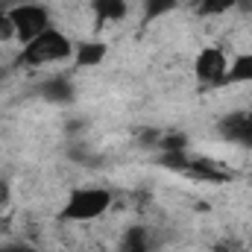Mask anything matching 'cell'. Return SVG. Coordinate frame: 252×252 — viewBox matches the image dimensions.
Returning a JSON list of instances; mask_svg holds the SVG:
<instances>
[{
  "label": "cell",
  "instance_id": "15",
  "mask_svg": "<svg viewBox=\"0 0 252 252\" xmlns=\"http://www.w3.org/2000/svg\"><path fill=\"white\" fill-rule=\"evenodd\" d=\"M226 252H250V250H241V247H235V250H226Z\"/></svg>",
  "mask_w": 252,
  "mask_h": 252
},
{
  "label": "cell",
  "instance_id": "4",
  "mask_svg": "<svg viewBox=\"0 0 252 252\" xmlns=\"http://www.w3.org/2000/svg\"><path fill=\"white\" fill-rule=\"evenodd\" d=\"M229 59L220 47H205L199 56H196V79L202 85H226V76H229Z\"/></svg>",
  "mask_w": 252,
  "mask_h": 252
},
{
  "label": "cell",
  "instance_id": "2",
  "mask_svg": "<svg viewBox=\"0 0 252 252\" xmlns=\"http://www.w3.org/2000/svg\"><path fill=\"white\" fill-rule=\"evenodd\" d=\"M73 44L70 38L59 30H44L41 35H35L32 41H27L21 47V62L24 64H53V62H67L73 56Z\"/></svg>",
  "mask_w": 252,
  "mask_h": 252
},
{
  "label": "cell",
  "instance_id": "11",
  "mask_svg": "<svg viewBox=\"0 0 252 252\" xmlns=\"http://www.w3.org/2000/svg\"><path fill=\"white\" fill-rule=\"evenodd\" d=\"M241 0H199L196 3V12L199 15H223V12H229L232 6H238Z\"/></svg>",
  "mask_w": 252,
  "mask_h": 252
},
{
  "label": "cell",
  "instance_id": "14",
  "mask_svg": "<svg viewBox=\"0 0 252 252\" xmlns=\"http://www.w3.org/2000/svg\"><path fill=\"white\" fill-rule=\"evenodd\" d=\"M238 144H244V147H252V118L247 121L244 132H241V138H238Z\"/></svg>",
  "mask_w": 252,
  "mask_h": 252
},
{
  "label": "cell",
  "instance_id": "9",
  "mask_svg": "<svg viewBox=\"0 0 252 252\" xmlns=\"http://www.w3.org/2000/svg\"><path fill=\"white\" fill-rule=\"evenodd\" d=\"M124 252H150V235L144 226H132L124 238Z\"/></svg>",
  "mask_w": 252,
  "mask_h": 252
},
{
  "label": "cell",
  "instance_id": "7",
  "mask_svg": "<svg viewBox=\"0 0 252 252\" xmlns=\"http://www.w3.org/2000/svg\"><path fill=\"white\" fill-rule=\"evenodd\" d=\"M226 82H252V53L235 56V62L229 64V76Z\"/></svg>",
  "mask_w": 252,
  "mask_h": 252
},
{
  "label": "cell",
  "instance_id": "12",
  "mask_svg": "<svg viewBox=\"0 0 252 252\" xmlns=\"http://www.w3.org/2000/svg\"><path fill=\"white\" fill-rule=\"evenodd\" d=\"M9 38H15V27L9 12H0V41H9Z\"/></svg>",
  "mask_w": 252,
  "mask_h": 252
},
{
  "label": "cell",
  "instance_id": "10",
  "mask_svg": "<svg viewBox=\"0 0 252 252\" xmlns=\"http://www.w3.org/2000/svg\"><path fill=\"white\" fill-rule=\"evenodd\" d=\"M179 6V0H144V15L147 21H156V18H164L167 12H173Z\"/></svg>",
  "mask_w": 252,
  "mask_h": 252
},
{
  "label": "cell",
  "instance_id": "13",
  "mask_svg": "<svg viewBox=\"0 0 252 252\" xmlns=\"http://www.w3.org/2000/svg\"><path fill=\"white\" fill-rule=\"evenodd\" d=\"M0 252H38L35 247H30V244H3Z\"/></svg>",
  "mask_w": 252,
  "mask_h": 252
},
{
  "label": "cell",
  "instance_id": "1",
  "mask_svg": "<svg viewBox=\"0 0 252 252\" xmlns=\"http://www.w3.org/2000/svg\"><path fill=\"white\" fill-rule=\"evenodd\" d=\"M112 208V193L106 188H76L67 193L62 211H59V220L62 223H91L97 217H103L106 211Z\"/></svg>",
  "mask_w": 252,
  "mask_h": 252
},
{
  "label": "cell",
  "instance_id": "8",
  "mask_svg": "<svg viewBox=\"0 0 252 252\" xmlns=\"http://www.w3.org/2000/svg\"><path fill=\"white\" fill-rule=\"evenodd\" d=\"M94 12L100 21H121L126 15V0H94Z\"/></svg>",
  "mask_w": 252,
  "mask_h": 252
},
{
  "label": "cell",
  "instance_id": "5",
  "mask_svg": "<svg viewBox=\"0 0 252 252\" xmlns=\"http://www.w3.org/2000/svg\"><path fill=\"white\" fill-rule=\"evenodd\" d=\"M38 94L47 100V103H70L73 100V82L67 79V76H50V79H44L41 85H38Z\"/></svg>",
  "mask_w": 252,
  "mask_h": 252
},
{
  "label": "cell",
  "instance_id": "6",
  "mask_svg": "<svg viewBox=\"0 0 252 252\" xmlns=\"http://www.w3.org/2000/svg\"><path fill=\"white\" fill-rule=\"evenodd\" d=\"M73 56H76V64L79 67H94V64H100L106 59V44L103 41H82L73 50Z\"/></svg>",
  "mask_w": 252,
  "mask_h": 252
},
{
  "label": "cell",
  "instance_id": "16",
  "mask_svg": "<svg viewBox=\"0 0 252 252\" xmlns=\"http://www.w3.org/2000/svg\"><path fill=\"white\" fill-rule=\"evenodd\" d=\"M250 118H252V109H250Z\"/></svg>",
  "mask_w": 252,
  "mask_h": 252
},
{
  "label": "cell",
  "instance_id": "3",
  "mask_svg": "<svg viewBox=\"0 0 252 252\" xmlns=\"http://www.w3.org/2000/svg\"><path fill=\"white\" fill-rule=\"evenodd\" d=\"M12 27H15V38L21 44L32 41L35 35H41L44 30H50V15L41 3H18L9 9Z\"/></svg>",
  "mask_w": 252,
  "mask_h": 252
}]
</instances>
